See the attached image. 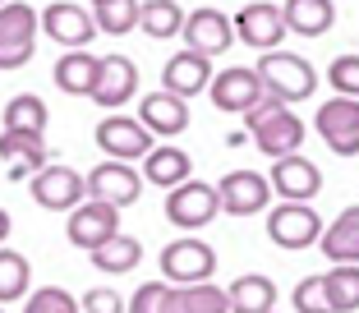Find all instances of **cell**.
<instances>
[{
	"instance_id": "obj_27",
	"label": "cell",
	"mask_w": 359,
	"mask_h": 313,
	"mask_svg": "<svg viewBox=\"0 0 359 313\" xmlns=\"http://www.w3.org/2000/svg\"><path fill=\"white\" fill-rule=\"evenodd\" d=\"M226 300H231V313H272L276 281H272V277H258V272L235 277V281L226 286Z\"/></svg>"
},
{
	"instance_id": "obj_37",
	"label": "cell",
	"mask_w": 359,
	"mask_h": 313,
	"mask_svg": "<svg viewBox=\"0 0 359 313\" xmlns=\"http://www.w3.org/2000/svg\"><path fill=\"white\" fill-rule=\"evenodd\" d=\"M166 295H170V281H143L125 309L129 313H161L166 309Z\"/></svg>"
},
{
	"instance_id": "obj_21",
	"label": "cell",
	"mask_w": 359,
	"mask_h": 313,
	"mask_svg": "<svg viewBox=\"0 0 359 313\" xmlns=\"http://www.w3.org/2000/svg\"><path fill=\"white\" fill-rule=\"evenodd\" d=\"M46 138L42 134H19V129H0V161H10V175L14 180H23L32 171V175H37V171L46 166Z\"/></svg>"
},
{
	"instance_id": "obj_10",
	"label": "cell",
	"mask_w": 359,
	"mask_h": 313,
	"mask_svg": "<svg viewBox=\"0 0 359 313\" xmlns=\"http://www.w3.org/2000/svg\"><path fill=\"white\" fill-rule=\"evenodd\" d=\"M65 235H69L74 249H88V253L102 249L111 235H120V208H111V203H102V199H83L74 212H69Z\"/></svg>"
},
{
	"instance_id": "obj_23",
	"label": "cell",
	"mask_w": 359,
	"mask_h": 313,
	"mask_svg": "<svg viewBox=\"0 0 359 313\" xmlns=\"http://www.w3.org/2000/svg\"><path fill=\"white\" fill-rule=\"evenodd\" d=\"M285 32H299V37H323V32L337 23V5L332 0H285L281 5Z\"/></svg>"
},
{
	"instance_id": "obj_25",
	"label": "cell",
	"mask_w": 359,
	"mask_h": 313,
	"mask_svg": "<svg viewBox=\"0 0 359 313\" xmlns=\"http://www.w3.org/2000/svg\"><path fill=\"white\" fill-rule=\"evenodd\" d=\"M318 249L327 253V262H359V208H346L332 226H323Z\"/></svg>"
},
{
	"instance_id": "obj_38",
	"label": "cell",
	"mask_w": 359,
	"mask_h": 313,
	"mask_svg": "<svg viewBox=\"0 0 359 313\" xmlns=\"http://www.w3.org/2000/svg\"><path fill=\"white\" fill-rule=\"evenodd\" d=\"M83 313H125V300H120L116 291H106V286H97V291H88L83 300Z\"/></svg>"
},
{
	"instance_id": "obj_16",
	"label": "cell",
	"mask_w": 359,
	"mask_h": 313,
	"mask_svg": "<svg viewBox=\"0 0 359 313\" xmlns=\"http://www.w3.org/2000/svg\"><path fill=\"white\" fill-rule=\"evenodd\" d=\"M88 199H102L111 208H129L143 194V175H138L129 161H102V166L88 171Z\"/></svg>"
},
{
	"instance_id": "obj_17",
	"label": "cell",
	"mask_w": 359,
	"mask_h": 313,
	"mask_svg": "<svg viewBox=\"0 0 359 313\" xmlns=\"http://www.w3.org/2000/svg\"><path fill=\"white\" fill-rule=\"evenodd\" d=\"M235 37L254 51H276L285 37V19H281V5H267V0H254L235 14Z\"/></svg>"
},
{
	"instance_id": "obj_13",
	"label": "cell",
	"mask_w": 359,
	"mask_h": 313,
	"mask_svg": "<svg viewBox=\"0 0 359 313\" xmlns=\"http://www.w3.org/2000/svg\"><path fill=\"white\" fill-rule=\"evenodd\" d=\"M235 46V23L226 19L222 10H212V5H203V10H189L184 14V51H198V55H222Z\"/></svg>"
},
{
	"instance_id": "obj_20",
	"label": "cell",
	"mask_w": 359,
	"mask_h": 313,
	"mask_svg": "<svg viewBox=\"0 0 359 313\" xmlns=\"http://www.w3.org/2000/svg\"><path fill=\"white\" fill-rule=\"evenodd\" d=\"M208 84H212V60L198 55V51H175L166 60V69H161V88L184 97V102H189L194 93H208Z\"/></svg>"
},
{
	"instance_id": "obj_28",
	"label": "cell",
	"mask_w": 359,
	"mask_h": 313,
	"mask_svg": "<svg viewBox=\"0 0 359 313\" xmlns=\"http://www.w3.org/2000/svg\"><path fill=\"white\" fill-rule=\"evenodd\" d=\"M28 291H32L28 258H23L19 249H5V244H0V309H5V304L28 300Z\"/></svg>"
},
{
	"instance_id": "obj_36",
	"label": "cell",
	"mask_w": 359,
	"mask_h": 313,
	"mask_svg": "<svg viewBox=\"0 0 359 313\" xmlns=\"http://www.w3.org/2000/svg\"><path fill=\"white\" fill-rule=\"evenodd\" d=\"M295 313H332L323 277H304V281L295 286Z\"/></svg>"
},
{
	"instance_id": "obj_12",
	"label": "cell",
	"mask_w": 359,
	"mask_h": 313,
	"mask_svg": "<svg viewBox=\"0 0 359 313\" xmlns=\"http://www.w3.org/2000/svg\"><path fill=\"white\" fill-rule=\"evenodd\" d=\"M208 97H212V106H217V111H226V115H244L249 106L263 102L267 93H263V84H258V74H254V69H244V65H231V69L212 74Z\"/></svg>"
},
{
	"instance_id": "obj_35",
	"label": "cell",
	"mask_w": 359,
	"mask_h": 313,
	"mask_svg": "<svg viewBox=\"0 0 359 313\" xmlns=\"http://www.w3.org/2000/svg\"><path fill=\"white\" fill-rule=\"evenodd\" d=\"M327 79L337 88V97H355L359 102V55H337L327 65Z\"/></svg>"
},
{
	"instance_id": "obj_42",
	"label": "cell",
	"mask_w": 359,
	"mask_h": 313,
	"mask_svg": "<svg viewBox=\"0 0 359 313\" xmlns=\"http://www.w3.org/2000/svg\"><path fill=\"white\" fill-rule=\"evenodd\" d=\"M0 313H5V309H0Z\"/></svg>"
},
{
	"instance_id": "obj_30",
	"label": "cell",
	"mask_w": 359,
	"mask_h": 313,
	"mask_svg": "<svg viewBox=\"0 0 359 313\" xmlns=\"http://www.w3.org/2000/svg\"><path fill=\"white\" fill-rule=\"evenodd\" d=\"M327 286V309L332 313H355L359 309V267L355 262H337L332 272H323Z\"/></svg>"
},
{
	"instance_id": "obj_3",
	"label": "cell",
	"mask_w": 359,
	"mask_h": 313,
	"mask_svg": "<svg viewBox=\"0 0 359 313\" xmlns=\"http://www.w3.org/2000/svg\"><path fill=\"white\" fill-rule=\"evenodd\" d=\"M32 51H37V10L23 0L0 5V74L23 69Z\"/></svg>"
},
{
	"instance_id": "obj_11",
	"label": "cell",
	"mask_w": 359,
	"mask_h": 313,
	"mask_svg": "<svg viewBox=\"0 0 359 313\" xmlns=\"http://www.w3.org/2000/svg\"><path fill=\"white\" fill-rule=\"evenodd\" d=\"M42 32L51 37V42L69 46V51H83V46L97 37V19H93V10H83V5H74V0H51V5L42 10Z\"/></svg>"
},
{
	"instance_id": "obj_9",
	"label": "cell",
	"mask_w": 359,
	"mask_h": 313,
	"mask_svg": "<svg viewBox=\"0 0 359 313\" xmlns=\"http://www.w3.org/2000/svg\"><path fill=\"white\" fill-rule=\"evenodd\" d=\"M267 235H272L276 249H313L318 235H323V217H318L309 203H281V208L267 212Z\"/></svg>"
},
{
	"instance_id": "obj_29",
	"label": "cell",
	"mask_w": 359,
	"mask_h": 313,
	"mask_svg": "<svg viewBox=\"0 0 359 313\" xmlns=\"http://www.w3.org/2000/svg\"><path fill=\"white\" fill-rule=\"evenodd\" d=\"M138 258H143V244H138L134 235H111L102 249H93V267H97V272H111V277H125V272H134Z\"/></svg>"
},
{
	"instance_id": "obj_22",
	"label": "cell",
	"mask_w": 359,
	"mask_h": 313,
	"mask_svg": "<svg viewBox=\"0 0 359 313\" xmlns=\"http://www.w3.org/2000/svg\"><path fill=\"white\" fill-rule=\"evenodd\" d=\"M189 171H194V156L184 152V147H152L148 156H143V171L138 175L148 180V185H157V189H175V185H184L189 180Z\"/></svg>"
},
{
	"instance_id": "obj_34",
	"label": "cell",
	"mask_w": 359,
	"mask_h": 313,
	"mask_svg": "<svg viewBox=\"0 0 359 313\" xmlns=\"http://www.w3.org/2000/svg\"><path fill=\"white\" fill-rule=\"evenodd\" d=\"M23 313H83V304L69 291H60V286H37V291H28Z\"/></svg>"
},
{
	"instance_id": "obj_2",
	"label": "cell",
	"mask_w": 359,
	"mask_h": 313,
	"mask_svg": "<svg viewBox=\"0 0 359 313\" xmlns=\"http://www.w3.org/2000/svg\"><path fill=\"white\" fill-rule=\"evenodd\" d=\"M254 74H258V84H263V93L276 97V102H285V106L313 97V88H318L313 65H309L304 55H290V51H263Z\"/></svg>"
},
{
	"instance_id": "obj_8",
	"label": "cell",
	"mask_w": 359,
	"mask_h": 313,
	"mask_svg": "<svg viewBox=\"0 0 359 313\" xmlns=\"http://www.w3.org/2000/svg\"><path fill=\"white\" fill-rule=\"evenodd\" d=\"M97 147H102L111 161H143V156L152 152V134L143 129V120H134V115H120L111 111L106 120H97Z\"/></svg>"
},
{
	"instance_id": "obj_4",
	"label": "cell",
	"mask_w": 359,
	"mask_h": 313,
	"mask_svg": "<svg viewBox=\"0 0 359 313\" xmlns=\"http://www.w3.org/2000/svg\"><path fill=\"white\" fill-rule=\"evenodd\" d=\"M157 267H161V277H166L170 286H198V281H212V272H217V249H212L208 240L184 235V240H170L166 249H161Z\"/></svg>"
},
{
	"instance_id": "obj_26",
	"label": "cell",
	"mask_w": 359,
	"mask_h": 313,
	"mask_svg": "<svg viewBox=\"0 0 359 313\" xmlns=\"http://www.w3.org/2000/svg\"><path fill=\"white\" fill-rule=\"evenodd\" d=\"M161 313H231V300H226L222 286L198 281V286H170L166 309Z\"/></svg>"
},
{
	"instance_id": "obj_18",
	"label": "cell",
	"mask_w": 359,
	"mask_h": 313,
	"mask_svg": "<svg viewBox=\"0 0 359 313\" xmlns=\"http://www.w3.org/2000/svg\"><path fill=\"white\" fill-rule=\"evenodd\" d=\"M134 93H138V65L129 55H102V69H97V84H93V102L102 111H120Z\"/></svg>"
},
{
	"instance_id": "obj_32",
	"label": "cell",
	"mask_w": 359,
	"mask_h": 313,
	"mask_svg": "<svg viewBox=\"0 0 359 313\" xmlns=\"http://www.w3.org/2000/svg\"><path fill=\"white\" fill-rule=\"evenodd\" d=\"M138 28L148 32V37H157V42H166V37H175L184 28V10H180L175 0H143Z\"/></svg>"
},
{
	"instance_id": "obj_31",
	"label": "cell",
	"mask_w": 359,
	"mask_h": 313,
	"mask_svg": "<svg viewBox=\"0 0 359 313\" xmlns=\"http://www.w3.org/2000/svg\"><path fill=\"white\" fill-rule=\"evenodd\" d=\"M138 14H143V0H102V5H93L97 32H106V37H125V32H134Z\"/></svg>"
},
{
	"instance_id": "obj_41",
	"label": "cell",
	"mask_w": 359,
	"mask_h": 313,
	"mask_svg": "<svg viewBox=\"0 0 359 313\" xmlns=\"http://www.w3.org/2000/svg\"><path fill=\"white\" fill-rule=\"evenodd\" d=\"M0 5H10V0H0Z\"/></svg>"
},
{
	"instance_id": "obj_14",
	"label": "cell",
	"mask_w": 359,
	"mask_h": 313,
	"mask_svg": "<svg viewBox=\"0 0 359 313\" xmlns=\"http://www.w3.org/2000/svg\"><path fill=\"white\" fill-rule=\"evenodd\" d=\"M217 203H222V212H231V217H258V212L272 203V185H267V175H258V171H231V175H222V185H217Z\"/></svg>"
},
{
	"instance_id": "obj_1",
	"label": "cell",
	"mask_w": 359,
	"mask_h": 313,
	"mask_svg": "<svg viewBox=\"0 0 359 313\" xmlns=\"http://www.w3.org/2000/svg\"><path fill=\"white\" fill-rule=\"evenodd\" d=\"M244 120H249V138L258 143L263 156H290L304 143V120L276 97H263L258 106H249Z\"/></svg>"
},
{
	"instance_id": "obj_33",
	"label": "cell",
	"mask_w": 359,
	"mask_h": 313,
	"mask_svg": "<svg viewBox=\"0 0 359 313\" xmlns=\"http://www.w3.org/2000/svg\"><path fill=\"white\" fill-rule=\"evenodd\" d=\"M5 129H19V134H42L46 129V102L37 93H19L5 102Z\"/></svg>"
},
{
	"instance_id": "obj_40",
	"label": "cell",
	"mask_w": 359,
	"mask_h": 313,
	"mask_svg": "<svg viewBox=\"0 0 359 313\" xmlns=\"http://www.w3.org/2000/svg\"><path fill=\"white\" fill-rule=\"evenodd\" d=\"M88 5H102V0H88Z\"/></svg>"
},
{
	"instance_id": "obj_24",
	"label": "cell",
	"mask_w": 359,
	"mask_h": 313,
	"mask_svg": "<svg viewBox=\"0 0 359 313\" xmlns=\"http://www.w3.org/2000/svg\"><path fill=\"white\" fill-rule=\"evenodd\" d=\"M97 69H102V55H93V51H65L60 60H55V88L69 93V97H93Z\"/></svg>"
},
{
	"instance_id": "obj_19",
	"label": "cell",
	"mask_w": 359,
	"mask_h": 313,
	"mask_svg": "<svg viewBox=\"0 0 359 313\" xmlns=\"http://www.w3.org/2000/svg\"><path fill=\"white\" fill-rule=\"evenodd\" d=\"M138 120H143V129L148 134H161V138H175L189 129V102L175 93H148L143 102H138Z\"/></svg>"
},
{
	"instance_id": "obj_7",
	"label": "cell",
	"mask_w": 359,
	"mask_h": 313,
	"mask_svg": "<svg viewBox=\"0 0 359 313\" xmlns=\"http://www.w3.org/2000/svg\"><path fill=\"white\" fill-rule=\"evenodd\" d=\"M217 212H222V203H217V185H203V180H194V175L166 194V221L180 226V230H203Z\"/></svg>"
},
{
	"instance_id": "obj_39",
	"label": "cell",
	"mask_w": 359,
	"mask_h": 313,
	"mask_svg": "<svg viewBox=\"0 0 359 313\" xmlns=\"http://www.w3.org/2000/svg\"><path fill=\"white\" fill-rule=\"evenodd\" d=\"M5 240H10V212L0 208V244H5Z\"/></svg>"
},
{
	"instance_id": "obj_15",
	"label": "cell",
	"mask_w": 359,
	"mask_h": 313,
	"mask_svg": "<svg viewBox=\"0 0 359 313\" xmlns=\"http://www.w3.org/2000/svg\"><path fill=\"white\" fill-rule=\"evenodd\" d=\"M272 194H281L285 203H309L323 194V171L309 161V156L290 152V156H276L272 161V175H267Z\"/></svg>"
},
{
	"instance_id": "obj_5",
	"label": "cell",
	"mask_w": 359,
	"mask_h": 313,
	"mask_svg": "<svg viewBox=\"0 0 359 313\" xmlns=\"http://www.w3.org/2000/svg\"><path fill=\"white\" fill-rule=\"evenodd\" d=\"M313 129L337 156H359V102L355 97H332V102H323L318 115H313Z\"/></svg>"
},
{
	"instance_id": "obj_6",
	"label": "cell",
	"mask_w": 359,
	"mask_h": 313,
	"mask_svg": "<svg viewBox=\"0 0 359 313\" xmlns=\"http://www.w3.org/2000/svg\"><path fill=\"white\" fill-rule=\"evenodd\" d=\"M28 194L37 208L46 212H74L79 203L88 199V180L79 175L74 166H42L28 180Z\"/></svg>"
}]
</instances>
